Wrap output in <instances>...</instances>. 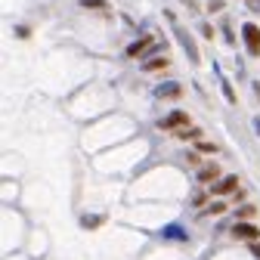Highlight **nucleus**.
<instances>
[{"label": "nucleus", "instance_id": "nucleus-1", "mask_svg": "<svg viewBox=\"0 0 260 260\" xmlns=\"http://www.w3.org/2000/svg\"><path fill=\"white\" fill-rule=\"evenodd\" d=\"M242 35H245L248 53H251V56H260V28H257L254 22H248V25L242 28Z\"/></svg>", "mask_w": 260, "mask_h": 260}, {"label": "nucleus", "instance_id": "nucleus-2", "mask_svg": "<svg viewBox=\"0 0 260 260\" xmlns=\"http://www.w3.org/2000/svg\"><path fill=\"white\" fill-rule=\"evenodd\" d=\"M183 124H189V115H186V112H171L158 127H161V130H183Z\"/></svg>", "mask_w": 260, "mask_h": 260}, {"label": "nucleus", "instance_id": "nucleus-3", "mask_svg": "<svg viewBox=\"0 0 260 260\" xmlns=\"http://www.w3.org/2000/svg\"><path fill=\"white\" fill-rule=\"evenodd\" d=\"M149 47H155V38H143V41H137V44H130V47H127V56H130V59H140V56L149 53Z\"/></svg>", "mask_w": 260, "mask_h": 260}, {"label": "nucleus", "instance_id": "nucleus-4", "mask_svg": "<svg viewBox=\"0 0 260 260\" xmlns=\"http://www.w3.org/2000/svg\"><path fill=\"white\" fill-rule=\"evenodd\" d=\"M155 96H158V100H180V96H183V87H180V84H161V87L155 90Z\"/></svg>", "mask_w": 260, "mask_h": 260}, {"label": "nucleus", "instance_id": "nucleus-5", "mask_svg": "<svg viewBox=\"0 0 260 260\" xmlns=\"http://www.w3.org/2000/svg\"><path fill=\"white\" fill-rule=\"evenodd\" d=\"M233 236L236 239H257L260 230H257V226H248V223H239V226H233Z\"/></svg>", "mask_w": 260, "mask_h": 260}, {"label": "nucleus", "instance_id": "nucleus-6", "mask_svg": "<svg viewBox=\"0 0 260 260\" xmlns=\"http://www.w3.org/2000/svg\"><path fill=\"white\" fill-rule=\"evenodd\" d=\"M239 186V180L236 177H226V180H220L217 186H214V195H226V192H233Z\"/></svg>", "mask_w": 260, "mask_h": 260}, {"label": "nucleus", "instance_id": "nucleus-7", "mask_svg": "<svg viewBox=\"0 0 260 260\" xmlns=\"http://www.w3.org/2000/svg\"><path fill=\"white\" fill-rule=\"evenodd\" d=\"M177 137H180V140H199L202 130H199V127H186V130H177Z\"/></svg>", "mask_w": 260, "mask_h": 260}, {"label": "nucleus", "instance_id": "nucleus-8", "mask_svg": "<svg viewBox=\"0 0 260 260\" xmlns=\"http://www.w3.org/2000/svg\"><path fill=\"white\" fill-rule=\"evenodd\" d=\"M217 177H220V171H217V168H202V174H199V180H202V183H214Z\"/></svg>", "mask_w": 260, "mask_h": 260}, {"label": "nucleus", "instance_id": "nucleus-9", "mask_svg": "<svg viewBox=\"0 0 260 260\" xmlns=\"http://www.w3.org/2000/svg\"><path fill=\"white\" fill-rule=\"evenodd\" d=\"M161 69H168V56H161V59H152V62H146V72H161Z\"/></svg>", "mask_w": 260, "mask_h": 260}, {"label": "nucleus", "instance_id": "nucleus-10", "mask_svg": "<svg viewBox=\"0 0 260 260\" xmlns=\"http://www.w3.org/2000/svg\"><path fill=\"white\" fill-rule=\"evenodd\" d=\"M84 7L87 10H106L109 4H106V0H84Z\"/></svg>", "mask_w": 260, "mask_h": 260}, {"label": "nucleus", "instance_id": "nucleus-11", "mask_svg": "<svg viewBox=\"0 0 260 260\" xmlns=\"http://www.w3.org/2000/svg\"><path fill=\"white\" fill-rule=\"evenodd\" d=\"M195 149H199L202 155H211V152H217V146H211V143H199V146H195Z\"/></svg>", "mask_w": 260, "mask_h": 260}, {"label": "nucleus", "instance_id": "nucleus-12", "mask_svg": "<svg viewBox=\"0 0 260 260\" xmlns=\"http://www.w3.org/2000/svg\"><path fill=\"white\" fill-rule=\"evenodd\" d=\"M103 223V217H84V226H87V230H90V226H100Z\"/></svg>", "mask_w": 260, "mask_h": 260}, {"label": "nucleus", "instance_id": "nucleus-13", "mask_svg": "<svg viewBox=\"0 0 260 260\" xmlns=\"http://www.w3.org/2000/svg\"><path fill=\"white\" fill-rule=\"evenodd\" d=\"M205 202H208V195H195V199H192V205H195V208H202Z\"/></svg>", "mask_w": 260, "mask_h": 260}, {"label": "nucleus", "instance_id": "nucleus-14", "mask_svg": "<svg viewBox=\"0 0 260 260\" xmlns=\"http://www.w3.org/2000/svg\"><path fill=\"white\" fill-rule=\"evenodd\" d=\"M226 211V205L223 202H217V205H211V214H223Z\"/></svg>", "mask_w": 260, "mask_h": 260}, {"label": "nucleus", "instance_id": "nucleus-15", "mask_svg": "<svg viewBox=\"0 0 260 260\" xmlns=\"http://www.w3.org/2000/svg\"><path fill=\"white\" fill-rule=\"evenodd\" d=\"M208 10H211V13H217V10H223V4H220V0H211V4H208Z\"/></svg>", "mask_w": 260, "mask_h": 260}, {"label": "nucleus", "instance_id": "nucleus-16", "mask_svg": "<svg viewBox=\"0 0 260 260\" xmlns=\"http://www.w3.org/2000/svg\"><path fill=\"white\" fill-rule=\"evenodd\" d=\"M251 251H254V257H260V245H251Z\"/></svg>", "mask_w": 260, "mask_h": 260}, {"label": "nucleus", "instance_id": "nucleus-17", "mask_svg": "<svg viewBox=\"0 0 260 260\" xmlns=\"http://www.w3.org/2000/svg\"><path fill=\"white\" fill-rule=\"evenodd\" d=\"M254 90H257V96H260V81H257V87H254Z\"/></svg>", "mask_w": 260, "mask_h": 260}]
</instances>
